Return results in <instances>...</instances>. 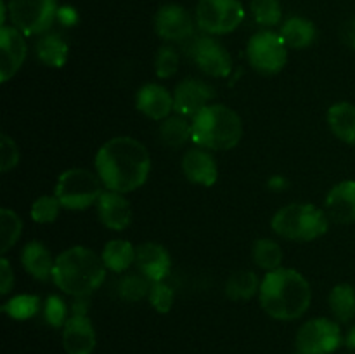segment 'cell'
I'll return each instance as SVG.
<instances>
[{"label": "cell", "mask_w": 355, "mask_h": 354, "mask_svg": "<svg viewBox=\"0 0 355 354\" xmlns=\"http://www.w3.org/2000/svg\"><path fill=\"white\" fill-rule=\"evenodd\" d=\"M94 165L106 189L128 194L144 186L148 180L151 174V155L139 139L116 135L97 149Z\"/></svg>", "instance_id": "obj_1"}, {"label": "cell", "mask_w": 355, "mask_h": 354, "mask_svg": "<svg viewBox=\"0 0 355 354\" xmlns=\"http://www.w3.org/2000/svg\"><path fill=\"white\" fill-rule=\"evenodd\" d=\"M260 307L277 321H295L309 311L312 288L307 278L293 267H279L263 274L259 292Z\"/></svg>", "instance_id": "obj_2"}, {"label": "cell", "mask_w": 355, "mask_h": 354, "mask_svg": "<svg viewBox=\"0 0 355 354\" xmlns=\"http://www.w3.org/2000/svg\"><path fill=\"white\" fill-rule=\"evenodd\" d=\"M103 257L83 245L69 246L55 257L52 281L69 297H90L106 280Z\"/></svg>", "instance_id": "obj_3"}, {"label": "cell", "mask_w": 355, "mask_h": 354, "mask_svg": "<svg viewBox=\"0 0 355 354\" xmlns=\"http://www.w3.org/2000/svg\"><path fill=\"white\" fill-rule=\"evenodd\" d=\"M194 146L208 151H229L243 137V120L227 104L211 103L191 118Z\"/></svg>", "instance_id": "obj_4"}, {"label": "cell", "mask_w": 355, "mask_h": 354, "mask_svg": "<svg viewBox=\"0 0 355 354\" xmlns=\"http://www.w3.org/2000/svg\"><path fill=\"white\" fill-rule=\"evenodd\" d=\"M329 217L324 208L314 203H290L272 215L270 228L277 236L290 242H314L329 229Z\"/></svg>", "instance_id": "obj_5"}, {"label": "cell", "mask_w": 355, "mask_h": 354, "mask_svg": "<svg viewBox=\"0 0 355 354\" xmlns=\"http://www.w3.org/2000/svg\"><path fill=\"white\" fill-rule=\"evenodd\" d=\"M104 184L97 174L87 169H68L59 176L55 183L54 194L58 196L62 208L73 212H82L97 203L104 193Z\"/></svg>", "instance_id": "obj_6"}, {"label": "cell", "mask_w": 355, "mask_h": 354, "mask_svg": "<svg viewBox=\"0 0 355 354\" xmlns=\"http://www.w3.org/2000/svg\"><path fill=\"white\" fill-rule=\"evenodd\" d=\"M288 45L279 33L272 30L257 31L246 44L250 66L260 75H277L288 62Z\"/></svg>", "instance_id": "obj_7"}, {"label": "cell", "mask_w": 355, "mask_h": 354, "mask_svg": "<svg viewBox=\"0 0 355 354\" xmlns=\"http://www.w3.org/2000/svg\"><path fill=\"white\" fill-rule=\"evenodd\" d=\"M9 19L26 37L51 31L58 21V0H9Z\"/></svg>", "instance_id": "obj_8"}, {"label": "cell", "mask_w": 355, "mask_h": 354, "mask_svg": "<svg viewBox=\"0 0 355 354\" xmlns=\"http://www.w3.org/2000/svg\"><path fill=\"white\" fill-rule=\"evenodd\" d=\"M194 17L205 35H229L245 19V7L239 0H200Z\"/></svg>", "instance_id": "obj_9"}, {"label": "cell", "mask_w": 355, "mask_h": 354, "mask_svg": "<svg viewBox=\"0 0 355 354\" xmlns=\"http://www.w3.org/2000/svg\"><path fill=\"white\" fill-rule=\"evenodd\" d=\"M340 323L333 318H312L298 328L297 351L302 354H333L343 344Z\"/></svg>", "instance_id": "obj_10"}, {"label": "cell", "mask_w": 355, "mask_h": 354, "mask_svg": "<svg viewBox=\"0 0 355 354\" xmlns=\"http://www.w3.org/2000/svg\"><path fill=\"white\" fill-rule=\"evenodd\" d=\"M189 52L198 68L211 78H227L232 73L231 54L225 45L211 35L193 37Z\"/></svg>", "instance_id": "obj_11"}, {"label": "cell", "mask_w": 355, "mask_h": 354, "mask_svg": "<svg viewBox=\"0 0 355 354\" xmlns=\"http://www.w3.org/2000/svg\"><path fill=\"white\" fill-rule=\"evenodd\" d=\"M155 31L166 44H180L194 37V19L186 7L165 3L155 14Z\"/></svg>", "instance_id": "obj_12"}, {"label": "cell", "mask_w": 355, "mask_h": 354, "mask_svg": "<svg viewBox=\"0 0 355 354\" xmlns=\"http://www.w3.org/2000/svg\"><path fill=\"white\" fill-rule=\"evenodd\" d=\"M28 56L26 35L12 24L0 26V80L9 82L21 68Z\"/></svg>", "instance_id": "obj_13"}, {"label": "cell", "mask_w": 355, "mask_h": 354, "mask_svg": "<svg viewBox=\"0 0 355 354\" xmlns=\"http://www.w3.org/2000/svg\"><path fill=\"white\" fill-rule=\"evenodd\" d=\"M215 99V90L207 82L186 78L173 89V113L193 118Z\"/></svg>", "instance_id": "obj_14"}, {"label": "cell", "mask_w": 355, "mask_h": 354, "mask_svg": "<svg viewBox=\"0 0 355 354\" xmlns=\"http://www.w3.org/2000/svg\"><path fill=\"white\" fill-rule=\"evenodd\" d=\"M182 172L189 183L203 187H211L218 180V165L214 151L193 146L182 155Z\"/></svg>", "instance_id": "obj_15"}, {"label": "cell", "mask_w": 355, "mask_h": 354, "mask_svg": "<svg viewBox=\"0 0 355 354\" xmlns=\"http://www.w3.org/2000/svg\"><path fill=\"white\" fill-rule=\"evenodd\" d=\"M96 208L101 224L111 231H125L134 217L127 194L118 193V191L104 189V193L97 200Z\"/></svg>", "instance_id": "obj_16"}, {"label": "cell", "mask_w": 355, "mask_h": 354, "mask_svg": "<svg viewBox=\"0 0 355 354\" xmlns=\"http://www.w3.org/2000/svg\"><path fill=\"white\" fill-rule=\"evenodd\" d=\"M135 108L149 120L163 121L173 113V92L162 83H144L135 94Z\"/></svg>", "instance_id": "obj_17"}, {"label": "cell", "mask_w": 355, "mask_h": 354, "mask_svg": "<svg viewBox=\"0 0 355 354\" xmlns=\"http://www.w3.org/2000/svg\"><path fill=\"white\" fill-rule=\"evenodd\" d=\"M97 346L94 323L89 316H69L62 328V347L66 354H92Z\"/></svg>", "instance_id": "obj_18"}, {"label": "cell", "mask_w": 355, "mask_h": 354, "mask_svg": "<svg viewBox=\"0 0 355 354\" xmlns=\"http://www.w3.org/2000/svg\"><path fill=\"white\" fill-rule=\"evenodd\" d=\"M135 266L144 276H148L153 283L165 281L172 271V257L168 250L156 242H144L137 245Z\"/></svg>", "instance_id": "obj_19"}, {"label": "cell", "mask_w": 355, "mask_h": 354, "mask_svg": "<svg viewBox=\"0 0 355 354\" xmlns=\"http://www.w3.org/2000/svg\"><path fill=\"white\" fill-rule=\"evenodd\" d=\"M324 210L329 221L336 224L355 222V180H342L328 191Z\"/></svg>", "instance_id": "obj_20"}, {"label": "cell", "mask_w": 355, "mask_h": 354, "mask_svg": "<svg viewBox=\"0 0 355 354\" xmlns=\"http://www.w3.org/2000/svg\"><path fill=\"white\" fill-rule=\"evenodd\" d=\"M21 264H23V269L35 280H52L55 259L52 257L51 250L42 242L33 239V242H28L23 246V250H21Z\"/></svg>", "instance_id": "obj_21"}, {"label": "cell", "mask_w": 355, "mask_h": 354, "mask_svg": "<svg viewBox=\"0 0 355 354\" xmlns=\"http://www.w3.org/2000/svg\"><path fill=\"white\" fill-rule=\"evenodd\" d=\"M329 130L338 141L355 146V104L349 101H340L329 106L326 115Z\"/></svg>", "instance_id": "obj_22"}, {"label": "cell", "mask_w": 355, "mask_h": 354, "mask_svg": "<svg viewBox=\"0 0 355 354\" xmlns=\"http://www.w3.org/2000/svg\"><path fill=\"white\" fill-rule=\"evenodd\" d=\"M38 61L44 62L49 68H62L68 61L69 45L61 33L47 31L40 35V38L35 44Z\"/></svg>", "instance_id": "obj_23"}, {"label": "cell", "mask_w": 355, "mask_h": 354, "mask_svg": "<svg viewBox=\"0 0 355 354\" xmlns=\"http://www.w3.org/2000/svg\"><path fill=\"white\" fill-rule=\"evenodd\" d=\"M135 255H137V246L123 238L110 239L101 252L106 269L118 274L127 273L134 266Z\"/></svg>", "instance_id": "obj_24"}, {"label": "cell", "mask_w": 355, "mask_h": 354, "mask_svg": "<svg viewBox=\"0 0 355 354\" xmlns=\"http://www.w3.org/2000/svg\"><path fill=\"white\" fill-rule=\"evenodd\" d=\"M279 35L288 49H305L314 44L318 30H315V24L307 17L293 16L281 24Z\"/></svg>", "instance_id": "obj_25"}, {"label": "cell", "mask_w": 355, "mask_h": 354, "mask_svg": "<svg viewBox=\"0 0 355 354\" xmlns=\"http://www.w3.org/2000/svg\"><path fill=\"white\" fill-rule=\"evenodd\" d=\"M159 141L172 149H180L193 141V125L191 118L182 117V115H170L163 121H159Z\"/></svg>", "instance_id": "obj_26"}, {"label": "cell", "mask_w": 355, "mask_h": 354, "mask_svg": "<svg viewBox=\"0 0 355 354\" xmlns=\"http://www.w3.org/2000/svg\"><path fill=\"white\" fill-rule=\"evenodd\" d=\"M262 280L255 271L239 269L225 281V295L234 302H246L257 295L259 297Z\"/></svg>", "instance_id": "obj_27"}, {"label": "cell", "mask_w": 355, "mask_h": 354, "mask_svg": "<svg viewBox=\"0 0 355 354\" xmlns=\"http://www.w3.org/2000/svg\"><path fill=\"white\" fill-rule=\"evenodd\" d=\"M328 305L333 319L349 323L355 318V287L350 283H338L328 295Z\"/></svg>", "instance_id": "obj_28"}, {"label": "cell", "mask_w": 355, "mask_h": 354, "mask_svg": "<svg viewBox=\"0 0 355 354\" xmlns=\"http://www.w3.org/2000/svg\"><path fill=\"white\" fill-rule=\"evenodd\" d=\"M42 298L33 294H19L2 304V311L14 321H26L42 312Z\"/></svg>", "instance_id": "obj_29"}, {"label": "cell", "mask_w": 355, "mask_h": 354, "mask_svg": "<svg viewBox=\"0 0 355 354\" xmlns=\"http://www.w3.org/2000/svg\"><path fill=\"white\" fill-rule=\"evenodd\" d=\"M252 259L259 269L269 271L279 269L283 267V250L279 243L270 238H259L252 246Z\"/></svg>", "instance_id": "obj_30"}, {"label": "cell", "mask_w": 355, "mask_h": 354, "mask_svg": "<svg viewBox=\"0 0 355 354\" xmlns=\"http://www.w3.org/2000/svg\"><path fill=\"white\" fill-rule=\"evenodd\" d=\"M153 281L141 271H132V273L121 274L120 281L116 285V290L120 298L127 302H139L142 298H148L151 292Z\"/></svg>", "instance_id": "obj_31"}, {"label": "cell", "mask_w": 355, "mask_h": 354, "mask_svg": "<svg viewBox=\"0 0 355 354\" xmlns=\"http://www.w3.org/2000/svg\"><path fill=\"white\" fill-rule=\"evenodd\" d=\"M23 235V219L10 208H0V253L6 255Z\"/></svg>", "instance_id": "obj_32"}, {"label": "cell", "mask_w": 355, "mask_h": 354, "mask_svg": "<svg viewBox=\"0 0 355 354\" xmlns=\"http://www.w3.org/2000/svg\"><path fill=\"white\" fill-rule=\"evenodd\" d=\"M42 316L51 328H64L66 321L71 316V309L61 295H49L42 305Z\"/></svg>", "instance_id": "obj_33"}, {"label": "cell", "mask_w": 355, "mask_h": 354, "mask_svg": "<svg viewBox=\"0 0 355 354\" xmlns=\"http://www.w3.org/2000/svg\"><path fill=\"white\" fill-rule=\"evenodd\" d=\"M61 208L62 207L55 194H44L31 203L30 217L37 224H52V222L58 221Z\"/></svg>", "instance_id": "obj_34"}, {"label": "cell", "mask_w": 355, "mask_h": 354, "mask_svg": "<svg viewBox=\"0 0 355 354\" xmlns=\"http://www.w3.org/2000/svg\"><path fill=\"white\" fill-rule=\"evenodd\" d=\"M250 9H252L257 23L266 28L277 26L283 19V9H281L279 0H252Z\"/></svg>", "instance_id": "obj_35"}, {"label": "cell", "mask_w": 355, "mask_h": 354, "mask_svg": "<svg viewBox=\"0 0 355 354\" xmlns=\"http://www.w3.org/2000/svg\"><path fill=\"white\" fill-rule=\"evenodd\" d=\"M180 66V56L177 52V49L173 45L166 44L162 45L156 52L155 58V71L158 78H172V76L177 75Z\"/></svg>", "instance_id": "obj_36"}, {"label": "cell", "mask_w": 355, "mask_h": 354, "mask_svg": "<svg viewBox=\"0 0 355 354\" xmlns=\"http://www.w3.org/2000/svg\"><path fill=\"white\" fill-rule=\"evenodd\" d=\"M148 301L151 307L159 314H166L172 311L173 302H175V292L166 281H156L153 283L151 292L148 295Z\"/></svg>", "instance_id": "obj_37"}, {"label": "cell", "mask_w": 355, "mask_h": 354, "mask_svg": "<svg viewBox=\"0 0 355 354\" xmlns=\"http://www.w3.org/2000/svg\"><path fill=\"white\" fill-rule=\"evenodd\" d=\"M19 158L21 151L17 142L7 134L0 135V170H2L3 174L12 170L14 167H17V163H19Z\"/></svg>", "instance_id": "obj_38"}, {"label": "cell", "mask_w": 355, "mask_h": 354, "mask_svg": "<svg viewBox=\"0 0 355 354\" xmlns=\"http://www.w3.org/2000/svg\"><path fill=\"white\" fill-rule=\"evenodd\" d=\"M14 285V269L10 266L9 259L6 255H2L0 259V294L7 295L12 290Z\"/></svg>", "instance_id": "obj_39"}, {"label": "cell", "mask_w": 355, "mask_h": 354, "mask_svg": "<svg viewBox=\"0 0 355 354\" xmlns=\"http://www.w3.org/2000/svg\"><path fill=\"white\" fill-rule=\"evenodd\" d=\"M78 19H80V16H78V12H76L75 7H71V6L59 7V10H58L59 24H62V26H66V28H71L78 23Z\"/></svg>", "instance_id": "obj_40"}, {"label": "cell", "mask_w": 355, "mask_h": 354, "mask_svg": "<svg viewBox=\"0 0 355 354\" xmlns=\"http://www.w3.org/2000/svg\"><path fill=\"white\" fill-rule=\"evenodd\" d=\"M71 316H89L90 301L89 297H73V302L69 304Z\"/></svg>", "instance_id": "obj_41"}, {"label": "cell", "mask_w": 355, "mask_h": 354, "mask_svg": "<svg viewBox=\"0 0 355 354\" xmlns=\"http://www.w3.org/2000/svg\"><path fill=\"white\" fill-rule=\"evenodd\" d=\"M267 187H269L270 191H274V193H283V191H286L288 187H290V180L284 176H281V174H276V176L269 177Z\"/></svg>", "instance_id": "obj_42"}, {"label": "cell", "mask_w": 355, "mask_h": 354, "mask_svg": "<svg viewBox=\"0 0 355 354\" xmlns=\"http://www.w3.org/2000/svg\"><path fill=\"white\" fill-rule=\"evenodd\" d=\"M342 40L355 51V17L347 21L342 28Z\"/></svg>", "instance_id": "obj_43"}, {"label": "cell", "mask_w": 355, "mask_h": 354, "mask_svg": "<svg viewBox=\"0 0 355 354\" xmlns=\"http://www.w3.org/2000/svg\"><path fill=\"white\" fill-rule=\"evenodd\" d=\"M343 344H345L349 349H355V323L352 326H350L349 332H347L345 339H343Z\"/></svg>", "instance_id": "obj_44"}, {"label": "cell", "mask_w": 355, "mask_h": 354, "mask_svg": "<svg viewBox=\"0 0 355 354\" xmlns=\"http://www.w3.org/2000/svg\"><path fill=\"white\" fill-rule=\"evenodd\" d=\"M297 354H302V353H297Z\"/></svg>", "instance_id": "obj_45"}]
</instances>
